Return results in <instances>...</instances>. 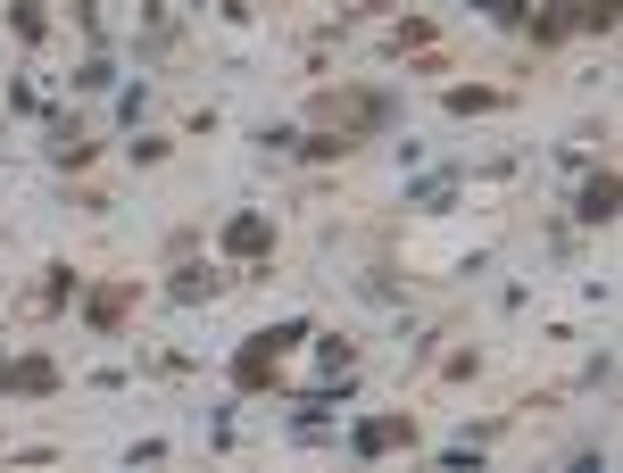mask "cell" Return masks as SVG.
Wrapping results in <instances>:
<instances>
[{"instance_id":"cell-4","label":"cell","mask_w":623,"mask_h":473,"mask_svg":"<svg viewBox=\"0 0 623 473\" xmlns=\"http://www.w3.org/2000/svg\"><path fill=\"white\" fill-rule=\"evenodd\" d=\"M474 9H491V18H524V0H474Z\"/></svg>"},{"instance_id":"cell-2","label":"cell","mask_w":623,"mask_h":473,"mask_svg":"<svg viewBox=\"0 0 623 473\" xmlns=\"http://www.w3.org/2000/svg\"><path fill=\"white\" fill-rule=\"evenodd\" d=\"M391 440H408V424H358V457H382Z\"/></svg>"},{"instance_id":"cell-1","label":"cell","mask_w":623,"mask_h":473,"mask_svg":"<svg viewBox=\"0 0 623 473\" xmlns=\"http://www.w3.org/2000/svg\"><path fill=\"white\" fill-rule=\"evenodd\" d=\"M615 216V174H590V191H582V225H607Z\"/></svg>"},{"instance_id":"cell-3","label":"cell","mask_w":623,"mask_h":473,"mask_svg":"<svg viewBox=\"0 0 623 473\" xmlns=\"http://www.w3.org/2000/svg\"><path fill=\"white\" fill-rule=\"evenodd\" d=\"M225 241H233V249H258V241H266V225H258V216H233Z\"/></svg>"}]
</instances>
